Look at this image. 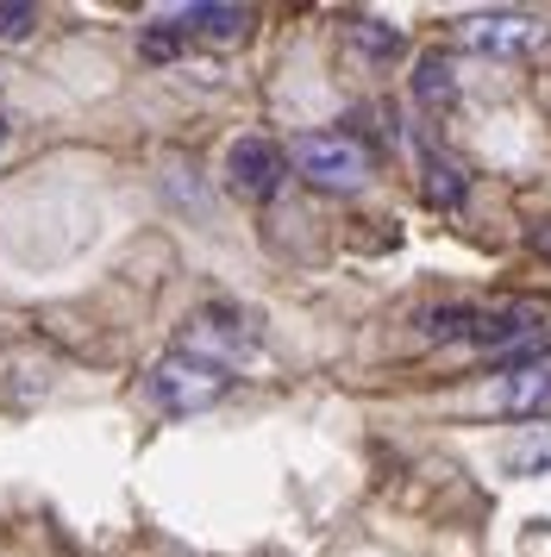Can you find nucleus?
<instances>
[{"label":"nucleus","mask_w":551,"mask_h":557,"mask_svg":"<svg viewBox=\"0 0 551 557\" xmlns=\"http://www.w3.org/2000/svg\"><path fill=\"white\" fill-rule=\"evenodd\" d=\"M282 157L307 188H326V195H351V188L370 182V151L345 132H301Z\"/></svg>","instance_id":"obj_1"},{"label":"nucleus","mask_w":551,"mask_h":557,"mask_svg":"<svg viewBox=\"0 0 551 557\" xmlns=\"http://www.w3.org/2000/svg\"><path fill=\"white\" fill-rule=\"evenodd\" d=\"M145 395L163 413H207L213 401H225L232 395V370H213V363H200V357H157L145 376Z\"/></svg>","instance_id":"obj_2"},{"label":"nucleus","mask_w":551,"mask_h":557,"mask_svg":"<svg viewBox=\"0 0 551 557\" xmlns=\"http://www.w3.org/2000/svg\"><path fill=\"white\" fill-rule=\"evenodd\" d=\"M470 345L489 357H539L551 345V313L539 301H507V307H476Z\"/></svg>","instance_id":"obj_3"},{"label":"nucleus","mask_w":551,"mask_h":557,"mask_svg":"<svg viewBox=\"0 0 551 557\" xmlns=\"http://www.w3.org/2000/svg\"><path fill=\"white\" fill-rule=\"evenodd\" d=\"M175 351L200 357V363H213V370H232V363L257 357V332H250V320L238 307H200V313H188Z\"/></svg>","instance_id":"obj_4"},{"label":"nucleus","mask_w":551,"mask_h":557,"mask_svg":"<svg viewBox=\"0 0 551 557\" xmlns=\"http://www.w3.org/2000/svg\"><path fill=\"white\" fill-rule=\"evenodd\" d=\"M282 176H289L282 145L257 138V132H245V138L225 145V182H232V195H245V201H270L276 188H282Z\"/></svg>","instance_id":"obj_5"},{"label":"nucleus","mask_w":551,"mask_h":557,"mask_svg":"<svg viewBox=\"0 0 551 557\" xmlns=\"http://www.w3.org/2000/svg\"><path fill=\"white\" fill-rule=\"evenodd\" d=\"M457 32H464L470 51H489V57H526L546 38V26L532 13H470Z\"/></svg>","instance_id":"obj_6"},{"label":"nucleus","mask_w":551,"mask_h":557,"mask_svg":"<svg viewBox=\"0 0 551 557\" xmlns=\"http://www.w3.org/2000/svg\"><path fill=\"white\" fill-rule=\"evenodd\" d=\"M489 407L507 420H551V363H514L489 388Z\"/></svg>","instance_id":"obj_7"},{"label":"nucleus","mask_w":551,"mask_h":557,"mask_svg":"<svg viewBox=\"0 0 551 557\" xmlns=\"http://www.w3.org/2000/svg\"><path fill=\"white\" fill-rule=\"evenodd\" d=\"M157 20L182 32V45L188 38H200V45H238L250 32V7H170Z\"/></svg>","instance_id":"obj_8"},{"label":"nucleus","mask_w":551,"mask_h":557,"mask_svg":"<svg viewBox=\"0 0 551 557\" xmlns=\"http://www.w3.org/2000/svg\"><path fill=\"white\" fill-rule=\"evenodd\" d=\"M414 101H420L426 113H445V107H457V70H451V57L426 51L420 63H414Z\"/></svg>","instance_id":"obj_9"},{"label":"nucleus","mask_w":551,"mask_h":557,"mask_svg":"<svg viewBox=\"0 0 551 557\" xmlns=\"http://www.w3.org/2000/svg\"><path fill=\"white\" fill-rule=\"evenodd\" d=\"M501 463H507V476H551V432H521L507 451H501Z\"/></svg>","instance_id":"obj_10"},{"label":"nucleus","mask_w":551,"mask_h":557,"mask_svg":"<svg viewBox=\"0 0 551 557\" xmlns=\"http://www.w3.org/2000/svg\"><path fill=\"white\" fill-rule=\"evenodd\" d=\"M345 45L357 57H370V63H389V57H401V32L382 26V20H351L345 26Z\"/></svg>","instance_id":"obj_11"},{"label":"nucleus","mask_w":551,"mask_h":557,"mask_svg":"<svg viewBox=\"0 0 551 557\" xmlns=\"http://www.w3.org/2000/svg\"><path fill=\"white\" fill-rule=\"evenodd\" d=\"M426 201L432 207H457L464 201V170L451 163V157L426 151Z\"/></svg>","instance_id":"obj_12"},{"label":"nucleus","mask_w":551,"mask_h":557,"mask_svg":"<svg viewBox=\"0 0 551 557\" xmlns=\"http://www.w3.org/2000/svg\"><path fill=\"white\" fill-rule=\"evenodd\" d=\"M470 326H476V307H464V301L432 307V313L420 320V332L432 338V345H445V338H470Z\"/></svg>","instance_id":"obj_13"},{"label":"nucleus","mask_w":551,"mask_h":557,"mask_svg":"<svg viewBox=\"0 0 551 557\" xmlns=\"http://www.w3.org/2000/svg\"><path fill=\"white\" fill-rule=\"evenodd\" d=\"M38 32V7L25 0H0V45H25Z\"/></svg>","instance_id":"obj_14"},{"label":"nucleus","mask_w":551,"mask_h":557,"mask_svg":"<svg viewBox=\"0 0 551 557\" xmlns=\"http://www.w3.org/2000/svg\"><path fill=\"white\" fill-rule=\"evenodd\" d=\"M526 245H532V251H539V257L551 263V220H539V226L526 232Z\"/></svg>","instance_id":"obj_15"},{"label":"nucleus","mask_w":551,"mask_h":557,"mask_svg":"<svg viewBox=\"0 0 551 557\" xmlns=\"http://www.w3.org/2000/svg\"><path fill=\"white\" fill-rule=\"evenodd\" d=\"M0 151H7V126H0Z\"/></svg>","instance_id":"obj_16"}]
</instances>
